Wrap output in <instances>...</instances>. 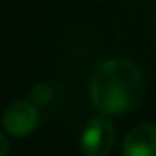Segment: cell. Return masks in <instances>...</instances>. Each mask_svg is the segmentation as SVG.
<instances>
[{"mask_svg": "<svg viewBox=\"0 0 156 156\" xmlns=\"http://www.w3.org/2000/svg\"><path fill=\"white\" fill-rule=\"evenodd\" d=\"M143 96V75L127 59L101 62L90 77V98L101 114H121L132 110Z\"/></svg>", "mask_w": 156, "mask_h": 156, "instance_id": "1", "label": "cell"}, {"mask_svg": "<svg viewBox=\"0 0 156 156\" xmlns=\"http://www.w3.org/2000/svg\"><path fill=\"white\" fill-rule=\"evenodd\" d=\"M114 147V123L107 114L92 118L81 134V151L85 156H108Z\"/></svg>", "mask_w": 156, "mask_h": 156, "instance_id": "2", "label": "cell"}, {"mask_svg": "<svg viewBox=\"0 0 156 156\" xmlns=\"http://www.w3.org/2000/svg\"><path fill=\"white\" fill-rule=\"evenodd\" d=\"M39 125V110L31 101H13L4 110V127L11 136H28Z\"/></svg>", "mask_w": 156, "mask_h": 156, "instance_id": "3", "label": "cell"}, {"mask_svg": "<svg viewBox=\"0 0 156 156\" xmlns=\"http://www.w3.org/2000/svg\"><path fill=\"white\" fill-rule=\"evenodd\" d=\"M123 156H156V125L134 127L123 141Z\"/></svg>", "mask_w": 156, "mask_h": 156, "instance_id": "4", "label": "cell"}, {"mask_svg": "<svg viewBox=\"0 0 156 156\" xmlns=\"http://www.w3.org/2000/svg\"><path fill=\"white\" fill-rule=\"evenodd\" d=\"M51 98V90L46 85H35L31 90V103L33 105H46Z\"/></svg>", "mask_w": 156, "mask_h": 156, "instance_id": "5", "label": "cell"}, {"mask_svg": "<svg viewBox=\"0 0 156 156\" xmlns=\"http://www.w3.org/2000/svg\"><path fill=\"white\" fill-rule=\"evenodd\" d=\"M8 154H9V141L0 132V156H8Z\"/></svg>", "mask_w": 156, "mask_h": 156, "instance_id": "6", "label": "cell"}]
</instances>
